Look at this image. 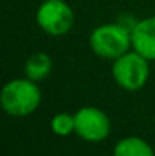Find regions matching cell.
<instances>
[{
    "label": "cell",
    "mask_w": 155,
    "mask_h": 156,
    "mask_svg": "<svg viewBox=\"0 0 155 156\" xmlns=\"http://www.w3.org/2000/svg\"><path fill=\"white\" fill-rule=\"evenodd\" d=\"M52 71V59L47 53H32L24 62V74L34 82L44 80Z\"/></svg>",
    "instance_id": "52a82bcc"
},
{
    "label": "cell",
    "mask_w": 155,
    "mask_h": 156,
    "mask_svg": "<svg viewBox=\"0 0 155 156\" xmlns=\"http://www.w3.org/2000/svg\"><path fill=\"white\" fill-rule=\"evenodd\" d=\"M52 132L58 136H67L75 132V115L68 112H58L50 121Z\"/></svg>",
    "instance_id": "9c48e42d"
},
{
    "label": "cell",
    "mask_w": 155,
    "mask_h": 156,
    "mask_svg": "<svg viewBox=\"0 0 155 156\" xmlns=\"http://www.w3.org/2000/svg\"><path fill=\"white\" fill-rule=\"evenodd\" d=\"M113 156H155V152L143 138L126 136L114 146Z\"/></svg>",
    "instance_id": "ba28073f"
},
{
    "label": "cell",
    "mask_w": 155,
    "mask_h": 156,
    "mask_svg": "<svg viewBox=\"0 0 155 156\" xmlns=\"http://www.w3.org/2000/svg\"><path fill=\"white\" fill-rule=\"evenodd\" d=\"M41 103V91L37 82L31 79H14L8 82L0 93L3 111L12 117H26L37 111Z\"/></svg>",
    "instance_id": "6da1fadb"
},
{
    "label": "cell",
    "mask_w": 155,
    "mask_h": 156,
    "mask_svg": "<svg viewBox=\"0 0 155 156\" xmlns=\"http://www.w3.org/2000/svg\"><path fill=\"white\" fill-rule=\"evenodd\" d=\"M137 21L138 20H135L132 15H129V14H122L120 17H119V20H117V23L120 24V26H123L126 30H129V32H132V29L135 27V24H137Z\"/></svg>",
    "instance_id": "30bf717a"
},
{
    "label": "cell",
    "mask_w": 155,
    "mask_h": 156,
    "mask_svg": "<svg viewBox=\"0 0 155 156\" xmlns=\"http://www.w3.org/2000/svg\"><path fill=\"white\" fill-rule=\"evenodd\" d=\"M131 46L149 62L155 61V15L137 21L131 32Z\"/></svg>",
    "instance_id": "8992f818"
},
{
    "label": "cell",
    "mask_w": 155,
    "mask_h": 156,
    "mask_svg": "<svg viewBox=\"0 0 155 156\" xmlns=\"http://www.w3.org/2000/svg\"><path fill=\"white\" fill-rule=\"evenodd\" d=\"M90 47L99 58L114 61L132 47L131 32L117 21L98 26L90 35Z\"/></svg>",
    "instance_id": "7a4b0ae2"
},
{
    "label": "cell",
    "mask_w": 155,
    "mask_h": 156,
    "mask_svg": "<svg viewBox=\"0 0 155 156\" xmlns=\"http://www.w3.org/2000/svg\"><path fill=\"white\" fill-rule=\"evenodd\" d=\"M111 132L109 117L96 106H84L75 114V133L88 143H101Z\"/></svg>",
    "instance_id": "5b68a950"
},
{
    "label": "cell",
    "mask_w": 155,
    "mask_h": 156,
    "mask_svg": "<svg viewBox=\"0 0 155 156\" xmlns=\"http://www.w3.org/2000/svg\"><path fill=\"white\" fill-rule=\"evenodd\" d=\"M113 77L116 83L126 91L142 90L149 79V61L135 50L126 52L114 59Z\"/></svg>",
    "instance_id": "3957f363"
},
{
    "label": "cell",
    "mask_w": 155,
    "mask_h": 156,
    "mask_svg": "<svg viewBox=\"0 0 155 156\" xmlns=\"http://www.w3.org/2000/svg\"><path fill=\"white\" fill-rule=\"evenodd\" d=\"M73 23V9L64 0H46L37 11V24L50 37L68 34Z\"/></svg>",
    "instance_id": "277c9868"
}]
</instances>
